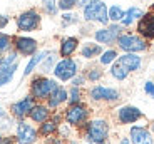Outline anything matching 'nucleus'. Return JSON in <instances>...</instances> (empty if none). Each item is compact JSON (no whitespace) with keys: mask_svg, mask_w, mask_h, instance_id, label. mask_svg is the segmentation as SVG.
<instances>
[{"mask_svg":"<svg viewBox=\"0 0 154 144\" xmlns=\"http://www.w3.org/2000/svg\"><path fill=\"white\" fill-rule=\"evenodd\" d=\"M85 82H87V81H85V75H84V74H77L75 77L70 81V86H74V87H82Z\"/></svg>","mask_w":154,"mask_h":144,"instance_id":"obj_36","label":"nucleus"},{"mask_svg":"<svg viewBox=\"0 0 154 144\" xmlns=\"http://www.w3.org/2000/svg\"><path fill=\"white\" fill-rule=\"evenodd\" d=\"M91 2H92V0H74V4L79 5V7H82V8H85Z\"/></svg>","mask_w":154,"mask_h":144,"instance_id":"obj_40","label":"nucleus"},{"mask_svg":"<svg viewBox=\"0 0 154 144\" xmlns=\"http://www.w3.org/2000/svg\"><path fill=\"white\" fill-rule=\"evenodd\" d=\"M57 62H59L57 54H55V52H52V51H49V52H47V55L44 57L42 64L38 66V70L42 72V75H47L49 72H52V70H54V67H55V64H57Z\"/></svg>","mask_w":154,"mask_h":144,"instance_id":"obj_24","label":"nucleus"},{"mask_svg":"<svg viewBox=\"0 0 154 144\" xmlns=\"http://www.w3.org/2000/svg\"><path fill=\"white\" fill-rule=\"evenodd\" d=\"M2 137H4V136H2V131H0V141H2Z\"/></svg>","mask_w":154,"mask_h":144,"instance_id":"obj_43","label":"nucleus"},{"mask_svg":"<svg viewBox=\"0 0 154 144\" xmlns=\"http://www.w3.org/2000/svg\"><path fill=\"white\" fill-rule=\"evenodd\" d=\"M79 22V17L75 14H64L62 15V23L64 25H70V23H77Z\"/></svg>","mask_w":154,"mask_h":144,"instance_id":"obj_34","label":"nucleus"},{"mask_svg":"<svg viewBox=\"0 0 154 144\" xmlns=\"http://www.w3.org/2000/svg\"><path fill=\"white\" fill-rule=\"evenodd\" d=\"M117 144H131V141H129V137H122Z\"/></svg>","mask_w":154,"mask_h":144,"instance_id":"obj_41","label":"nucleus"},{"mask_svg":"<svg viewBox=\"0 0 154 144\" xmlns=\"http://www.w3.org/2000/svg\"><path fill=\"white\" fill-rule=\"evenodd\" d=\"M79 49V39L77 37H64L60 40V45H59V55L62 59L72 57L74 54Z\"/></svg>","mask_w":154,"mask_h":144,"instance_id":"obj_20","label":"nucleus"},{"mask_svg":"<svg viewBox=\"0 0 154 144\" xmlns=\"http://www.w3.org/2000/svg\"><path fill=\"white\" fill-rule=\"evenodd\" d=\"M137 35L146 40L154 39V14H144L137 22Z\"/></svg>","mask_w":154,"mask_h":144,"instance_id":"obj_17","label":"nucleus"},{"mask_svg":"<svg viewBox=\"0 0 154 144\" xmlns=\"http://www.w3.org/2000/svg\"><path fill=\"white\" fill-rule=\"evenodd\" d=\"M8 22H10V20H8V17H7V15H0V30L7 27Z\"/></svg>","mask_w":154,"mask_h":144,"instance_id":"obj_39","label":"nucleus"},{"mask_svg":"<svg viewBox=\"0 0 154 144\" xmlns=\"http://www.w3.org/2000/svg\"><path fill=\"white\" fill-rule=\"evenodd\" d=\"M47 52H49V51H40V52H37L35 55H32V57L29 59L27 66H25V69H23L22 77H29V75H30L32 72H34V70L42 64V60H44V57L47 55Z\"/></svg>","mask_w":154,"mask_h":144,"instance_id":"obj_23","label":"nucleus"},{"mask_svg":"<svg viewBox=\"0 0 154 144\" xmlns=\"http://www.w3.org/2000/svg\"><path fill=\"white\" fill-rule=\"evenodd\" d=\"M107 14H109V22H112V23L121 22L122 17H124V10L119 7V5H112V7L107 10Z\"/></svg>","mask_w":154,"mask_h":144,"instance_id":"obj_30","label":"nucleus"},{"mask_svg":"<svg viewBox=\"0 0 154 144\" xmlns=\"http://www.w3.org/2000/svg\"><path fill=\"white\" fill-rule=\"evenodd\" d=\"M144 92H146L147 97L154 99V81H146L144 82V86H143Z\"/></svg>","mask_w":154,"mask_h":144,"instance_id":"obj_35","label":"nucleus"},{"mask_svg":"<svg viewBox=\"0 0 154 144\" xmlns=\"http://www.w3.org/2000/svg\"><path fill=\"white\" fill-rule=\"evenodd\" d=\"M111 126L102 117H94L89 119L84 126V137L87 144H107Z\"/></svg>","mask_w":154,"mask_h":144,"instance_id":"obj_1","label":"nucleus"},{"mask_svg":"<svg viewBox=\"0 0 154 144\" xmlns=\"http://www.w3.org/2000/svg\"><path fill=\"white\" fill-rule=\"evenodd\" d=\"M121 34H122V25L112 23V25H107V27L99 29V30L94 32V39L100 45H112V44L117 42Z\"/></svg>","mask_w":154,"mask_h":144,"instance_id":"obj_10","label":"nucleus"},{"mask_svg":"<svg viewBox=\"0 0 154 144\" xmlns=\"http://www.w3.org/2000/svg\"><path fill=\"white\" fill-rule=\"evenodd\" d=\"M0 59H2V57H0Z\"/></svg>","mask_w":154,"mask_h":144,"instance_id":"obj_45","label":"nucleus"},{"mask_svg":"<svg viewBox=\"0 0 154 144\" xmlns=\"http://www.w3.org/2000/svg\"><path fill=\"white\" fill-rule=\"evenodd\" d=\"M50 116H52V111L49 109V106L44 104V102H37V104L32 107L30 114H29V119L35 124H44L45 121H49Z\"/></svg>","mask_w":154,"mask_h":144,"instance_id":"obj_18","label":"nucleus"},{"mask_svg":"<svg viewBox=\"0 0 154 144\" xmlns=\"http://www.w3.org/2000/svg\"><path fill=\"white\" fill-rule=\"evenodd\" d=\"M67 101H69V90L64 86H59L54 92L50 94V97L47 99V106H49V109H59Z\"/></svg>","mask_w":154,"mask_h":144,"instance_id":"obj_19","label":"nucleus"},{"mask_svg":"<svg viewBox=\"0 0 154 144\" xmlns=\"http://www.w3.org/2000/svg\"><path fill=\"white\" fill-rule=\"evenodd\" d=\"M59 131V124L55 121H52V119H49V121H45L44 124L38 126V136L42 137H52L55 133Z\"/></svg>","mask_w":154,"mask_h":144,"instance_id":"obj_25","label":"nucleus"},{"mask_svg":"<svg viewBox=\"0 0 154 144\" xmlns=\"http://www.w3.org/2000/svg\"><path fill=\"white\" fill-rule=\"evenodd\" d=\"M60 86L59 81L52 77H47V75H35L30 81V96L35 99V102H42L47 101L50 97V94L54 92L57 87Z\"/></svg>","mask_w":154,"mask_h":144,"instance_id":"obj_2","label":"nucleus"},{"mask_svg":"<svg viewBox=\"0 0 154 144\" xmlns=\"http://www.w3.org/2000/svg\"><path fill=\"white\" fill-rule=\"evenodd\" d=\"M74 0H59L57 2V7L62 8V10H70V8L74 7Z\"/></svg>","mask_w":154,"mask_h":144,"instance_id":"obj_37","label":"nucleus"},{"mask_svg":"<svg viewBox=\"0 0 154 144\" xmlns=\"http://www.w3.org/2000/svg\"><path fill=\"white\" fill-rule=\"evenodd\" d=\"M52 74H54L55 81L70 82L77 74H79V60H75V59H72V57L60 59V60L55 64Z\"/></svg>","mask_w":154,"mask_h":144,"instance_id":"obj_6","label":"nucleus"},{"mask_svg":"<svg viewBox=\"0 0 154 144\" xmlns=\"http://www.w3.org/2000/svg\"><path fill=\"white\" fill-rule=\"evenodd\" d=\"M109 74H111L112 79H116V81H119V82L126 81V79L129 77V72H127V70L124 69V67L117 62V60H116V62L109 67Z\"/></svg>","mask_w":154,"mask_h":144,"instance_id":"obj_26","label":"nucleus"},{"mask_svg":"<svg viewBox=\"0 0 154 144\" xmlns=\"http://www.w3.org/2000/svg\"><path fill=\"white\" fill-rule=\"evenodd\" d=\"M84 75H85V81L87 82H94V84H96V82H99L100 79L104 77V70L100 69V67L94 66V67H89L84 72Z\"/></svg>","mask_w":154,"mask_h":144,"instance_id":"obj_28","label":"nucleus"},{"mask_svg":"<svg viewBox=\"0 0 154 144\" xmlns=\"http://www.w3.org/2000/svg\"><path fill=\"white\" fill-rule=\"evenodd\" d=\"M0 144H17V141L14 136H4L2 141H0Z\"/></svg>","mask_w":154,"mask_h":144,"instance_id":"obj_38","label":"nucleus"},{"mask_svg":"<svg viewBox=\"0 0 154 144\" xmlns=\"http://www.w3.org/2000/svg\"><path fill=\"white\" fill-rule=\"evenodd\" d=\"M84 19L87 22H97L102 25L109 23V14H107V7L104 2L100 0H92L87 7L84 8Z\"/></svg>","mask_w":154,"mask_h":144,"instance_id":"obj_7","label":"nucleus"},{"mask_svg":"<svg viewBox=\"0 0 154 144\" xmlns=\"http://www.w3.org/2000/svg\"><path fill=\"white\" fill-rule=\"evenodd\" d=\"M40 27V15L37 10L22 12L17 17V29L19 32H34Z\"/></svg>","mask_w":154,"mask_h":144,"instance_id":"obj_13","label":"nucleus"},{"mask_svg":"<svg viewBox=\"0 0 154 144\" xmlns=\"http://www.w3.org/2000/svg\"><path fill=\"white\" fill-rule=\"evenodd\" d=\"M14 47H15V52L19 55L32 57V55L37 54L38 44H37V40L32 39V37H27V35H17V37H14Z\"/></svg>","mask_w":154,"mask_h":144,"instance_id":"obj_14","label":"nucleus"},{"mask_svg":"<svg viewBox=\"0 0 154 144\" xmlns=\"http://www.w3.org/2000/svg\"><path fill=\"white\" fill-rule=\"evenodd\" d=\"M117 62L131 74V72H137V70L143 69L144 60L139 54H121L119 57H117Z\"/></svg>","mask_w":154,"mask_h":144,"instance_id":"obj_16","label":"nucleus"},{"mask_svg":"<svg viewBox=\"0 0 154 144\" xmlns=\"http://www.w3.org/2000/svg\"><path fill=\"white\" fill-rule=\"evenodd\" d=\"M14 45V37L8 34H2L0 32V55L2 54H8Z\"/></svg>","mask_w":154,"mask_h":144,"instance_id":"obj_29","label":"nucleus"},{"mask_svg":"<svg viewBox=\"0 0 154 144\" xmlns=\"http://www.w3.org/2000/svg\"><path fill=\"white\" fill-rule=\"evenodd\" d=\"M69 104H79V102H82V89L81 87H74L70 86L69 89Z\"/></svg>","mask_w":154,"mask_h":144,"instance_id":"obj_31","label":"nucleus"},{"mask_svg":"<svg viewBox=\"0 0 154 144\" xmlns=\"http://www.w3.org/2000/svg\"><path fill=\"white\" fill-rule=\"evenodd\" d=\"M116 117H117V122L124 126H129V124H136L139 119H143V111L136 107V106L131 104H126V106H121L119 109L116 111Z\"/></svg>","mask_w":154,"mask_h":144,"instance_id":"obj_12","label":"nucleus"},{"mask_svg":"<svg viewBox=\"0 0 154 144\" xmlns=\"http://www.w3.org/2000/svg\"><path fill=\"white\" fill-rule=\"evenodd\" d=\"M0 122H2V131H5V129H10L12 127V116H8L7 112L4 111V107L0 106Z\"/></svg>","mask_w":154,"mask_h":144,"instance_id":"obj_33","label":"nucleus"},{"mask_svg":"<svg viewBox=\"0 0 154 144\" xmlns=\"http://www.w3.org/2000/svg\"><path fill=\"white\" fill-rule=\"evenodd\" d=\"M89 107L85 102H79V104H69L67 109L64 111V121L70 126V127H84L89 121Z\"/></svg>","mask_w":154,"mask_h":144,"instance_id":"obj_5","label":"nucleus"},{"mask_svg":"<svg viewBox=\"0 0 154 144\" xmlns=\"http://www.w3.org/2000/svg\"><path fill=\"white\" fill-rule=\"evenodd\" d=\"M35 104H37V102H35V99L32 97L30 94H29V96H23L22 99L15 101L10 106V116L14 117V119H17V121H23L25 117H29V114H30L32 107H34Z\"/></svg>","mask_w":154,"mask_h":144,"instance_id":"obj_11","label":"nucleus"},{"mask_svg":"<svg viewBox=\"0 0 154 144\" xmlns=\"http://www.w3.org/2000/svg\"><path fill=\"white\" fill-rule=\"evenodd\" d=\"M143 15H144L143 8H139V7L127 8V10L124 12V17H122V20H121V25H122V27H129V25H132L136 20L139 22Z\"/></svg>","mask_w":154,"mask_h":144,"instance_id":"obj_22","label":"nucleus"},{"mask_svg":"<svg viewBox=\"0 0 154 144\" xmlns=\"http://www.w3.org/2000/svg\"><path fill=\"white\" fill-rule=\"evenodd\" d=\"M42 7L49 15H55L57 14V0H42Z\"/></svg>","mask_w":154,"mask_h":144,"instance_id":"obj_32","label":"nucleus"},{"mask_svg":"<svg viewBox=\"0 0 154 144\" xmlns=\"http://www.w3.org/2000/svg\"><path fill=\"white\" fill-rule=\"evenodd\" d=\"M152 67H154V66H152Z\"/></svg>","mask_w":154,"mask_h":144,"instance_id":"obj_46","label":"nucleus"},{"mask_svg":"<svg viewBox=\"0 0 154 144\" xmlns=\"http://www.w3.org/2000/svg\"><path fill=\"white\" fill-rule=\"evenodd\" d=\"M84 144H87V142H84Z\"/></svg>","mask_w":154,"mask_h":144,"instance_id":"obj_44","label":"nucleus"},{"mask_svg":"<svg viewBox=\"0 0 154 144\" xmlns=\"http://www.w3.org/2000/svg\"><path fill=\"white\" fill-rule=\"evenodd\" d=\"M149 129H151V133L154 134V122H152V124H151V127H149Z\"/></svg>","mask_w":154,"mask_h":144,"instance_id":"obj_42","label":"nucleus"},{"mask_svg":"<svg viewBox=\"0 0 154 144\" xmlns=\"http://www.w3.org/2000/svg\"><path fill=\"white\" fill-rule=\"evenodd\" d=\"M15 141H17V144H35L38 141V129H35L25 119L23 121H17Z\"/></svg>","mask_w":154,"mask_h":144,"instance_id":"obj_9","label":"nucleus"},{"mask_svg":"<svg viewBox=\"0 0 154 144\" xmlns=\"http://www.w3.org/2000/svg\"><path fill=\"white\" fill-rule=\"evenodd\" d=\"M87 96L92 102H117L121 99V92L116 87L100 86V84L91 87Z\"/></svg>","mask_w":154,"mask_h":144,"instance_id":"obj_8","label":"nucleus"},{"mask_svg":"<svg viewBox=\"0 0 154 144\" xmlns=\"http://www.w3.org/2000/svg\"><path fill=\"white\" fill-rule=\"evenodd\" d=\"M116 44L124 54H141V52H146L149 49V44L146 39H143L137 34H131V32L121 34Z\"/></svg>","mask_w":154,"mask_h":144,"instance_id":"obj_4","label":"nucleus"},{"mask_svg":"<svg viewBox=\"0 0 154 144\" xmlns=\"http://www.w3.org/2000/svg\"><path fill=\"white\" fill-rule=\"evenodd\" d=\"M79 54H81V57L85 59V60H92V59L99 57V55L102 54V45L97 44V42H91V40H87V42H84L81 45Z\"/></svg>","mask_w":154,"mask_h":144,"instance_id":"obj_21","label":"nucleus"},{"mask_svg":"<svg viewBox=\"0 0 154 144\" xmlns=\"http://www.w3.org/2000/svg\"><path fill=\"white\" fill-rule=\"evenodd\" d=\"M117 57H119V54H117L116 49H106L99 55V64L100 66H112L117 60Z\"/></svg>","mask_w":154,"mask_h":144,"instance_id":"obj_27","label":"nucleus"},{"mask_svg":"<svg viewBox=\"0 0 154 144\" xmlns=\"http://www.w3.org/2000/svg\"><path fill=\"white\" fill-rule=\"evenodd\" d=\"M129 141L131 144H154V134L144 124H134L129 129Z\"/></svg>","mask_w":154,"mask_h":144,"instance_id":"obj_15","label":"nucleus"},{"mask_svg":"<svg viewBox=\"0 0 154 144\" xmlns=\"http://www.w3.org/2000/svg\"><path fill=\"white\" fill-rule=\"evenodd\" d=\"M19 60H20V57L15 51L14 52L10 51L8 54H5L4 57L0 59V89L8 86L14 81V77L17 74V69H19Z\"/></svg>","mask_w":154,"mask_h":144,"instance_id":"obj_3","label":"nucleus"}]
</instances>
